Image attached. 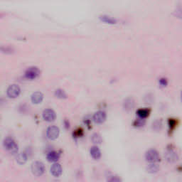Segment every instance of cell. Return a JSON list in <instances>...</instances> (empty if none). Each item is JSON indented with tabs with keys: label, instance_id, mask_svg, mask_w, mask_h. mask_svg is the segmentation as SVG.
Segmentation results:
<instances>
[{
	"label": "cell",
	"instance_id": "6da1fadb",
	"mask_svg": "<svg viewBox=\"0 0 182 182\" xmlns=\"http://www.w3.org/2000/svg\"><path fill=\"white\" fill-rule=\"evenodd\" d=\"M46 169L43 163L41 161H34L32 164V174L36 177H41L44 174Z\"/></svg>",
	"mask_w": 182,
	"mask_h": 182
},
{
	"label": "cell",
	"instance_id": "7a4b0ae2",
	"mask_svg": "<svg viewBox=\"0 0 182 182\" xmlns=\"http://www.w3.org/2000/svg\"><path fill=\"white\" fill-rule=\"evenodd\" d=\"M4 147L7 150L12 153H16L18 151V145L16 144L15 141L12 138L7 137L4 140Z\"/></svg>",
	"mask_w": 182,
	"mask_h": 182
},
{
	"label": "cell",
	"instance_id": "3957f363",
	"mask_svg": "<svg viewBox=\"0 0 182 182\" xmlns=\"http://www.w3.org/2000/svg\"><path fill=\"white\" fill-rule=\"evenodd\" d=\"M145 158L147 161H149L151 163H156L160 161L159 155L157 151L155 149H150L146 152Z\"/></svg>",
	"mask_w": 182,
	"mask_h": 182
},
{
	"label": "cell",
	"instance_id": "277c9868",
	"mask_svg": "<svg viewBox=\"0 0 182 182\" xmlns=\"http://www.w3.org/2000/svg\"><path fill=\"white\" fill-rule=\"evenodd\" d=\"M60 134V130L59 128L56 126H51L46 130V135L47 137L49 139L51 140H54V139H57Z\"/></svg>",
	"mask_w": 182,
	"mask_h": 182
},
{
	"label": "cell",
	"instance_id": "5b68a950",
	"mask_svg": "<svg viewBox=\"0 0 182 182\" xmlns=\"http://www.w3.org/2000/svg\"><path fill=\"white\" fill-rule=\"evenodd\" d=\"M20 93H21V89H20L19 86L16 84L11 85L7 91V95L11 98H15L18 97Z\"/></svg>",
	"mask_w": 182,
	"mask_h": 182
},
{
	"label": "cell",
	"instance_id": "8992f818",
	"mask_svg": "<svg viewBox=\"0 0 182 182\" xmlns=\"http://www.w3.org/2000/svg\"><path fill=\"white\" fill-rule=\"evenodd\" d=\"M39 73L40 72L38 68H36V67H31V68H28L26 71V72H25V76H26V78L33 80V79L36 78Z\"/></svg>",
	"mask_w": 182,
	"mask_h": 182
},
{
	"label": "cell",
	"instance_id": "52a82bcc",
	"mask_svg": "<svg viewBox=\"0 0 182 182\" xmlns=\"http://www.w3.org/2000/svg\"><path fill=\"white\" fill-rule=\"evenodd\" d=\"M43 117L47 122H54L56 120V115L55 112L51 109H46L43 113Z\"/></svg>",
	"mask_w": 182,
	"mask_h": 182
},
{
	"label": "cell",
	"instance_id": "ba28073f",
	"mask_svg": "<svg viewBox=\"0 0 182 182\" xmlns=\"http://www.w3.org/2000/svg\"><path fill=\"white\" fill-rule=\"evenodd\" d=\"M93 120H94L95 122L98 124H102L106 120V114L105 112L103 111H98L93 115Z\"/></svg>",
	"mask_w": 182,
	"mask_h": 182
},
{
	"label": "cell",
	"instance_id": "9c48e42d",
	"mask_svg": "<svg viewBox=\"0 0 182 182\" xmlns=\"http://www.w3.org/2000/svg\"><path fill=\"white\" fill-rule=\"evenodd\" d=\"M164 157L166 160L170 163H174L178 160V155L173 150H167L164 154Z\"/></svg>",
	"mask_w": 182,
	"mask_h": 182
},
{
	"label": "cell",
	"instance_id": "30bf717a",
	"mask_svg": "<svg viewBox=\"0 0 182 182\" xmlns=\"http://www.w3.org/2000/svg\"><path fill=\"white\" fill-rule=\"evenodd\" d=\"M62 167L60 164L55 163L51 167V173L54 177H59L62 174Z\"/></svg>",
	"mask_w": 182,
	"mask_h": 182
},
{
	"label": "cell",
	"instance_id": "8fae6325",
	"mask_svg": "<svg viewBox=\"0 0 182 182\" xmlns=\"http://www.w3.org/2000/svg\"><path fill=\"white\" fill-rule=\"evenodd\" d=\"M60 159V154L58 152L52 151L47 155V159L50 162H56Z\"/></svg>",
	"mask_w": 182,
	"mask_h": 182
},
{
	"label": "cell",
	"instance_id": "7c38bea8",
	"mask_svg": "<svg viewBox=\"0 0 182 182\" xmlns=\"http://www.w3.org/2000/svg\"><path fill=\"white\" fill-rule=\"evenodd\" d=\"M43 95L41 92H36L32 94V101L34 104H39L41 103L43 100Z\"/></svg>",
	"mask_w": 182,
	"mask_h": 182
},
{
	"label": "cell",
	"instance_id": "4fadbf2b",
	"mask_svg": "<svg viewBox=\"0 0 182 182\" xmlns=\"http://www.w3.org/2000/svg\"><path fill=\"white\" fill-rule=\"evenodd\" d=\"M90 154H91V156L95 160L99 159L101 157L100 150V149L98 147H96V146L91 147V150H90Z\"/></svg>",
	"mask_w": 182,
	"mask_h": 182
},
{
	"label": "cell",
	"instance_id": "5bb4252c",
	"mask_svg": "<svg viewBox=\"0 0 182 182\" xmlns=\"http://www.w3.org/2000/svg\"><path fill=\"white\" fill-rule=\"evenodd\" d=\"M149 114H150V110L147 108H141L137 111V115L140 119H145L149 117Z\"/></svg>",
	"mask_w": 182,
	"mask_h": 182
},
{
	"label": "cell",
	"instance_id": "9a60e30c",
	"mask_svg": "<svg viewBox=\"0 0 182 182\" xmlns=\"http://www.w3.org/2000/svg\"><path fill=\"white\" fill-rule=\"evenodd\" d=\"M135 106V101L133 98H127L124 102V108L127 111L132 110Z\"/></svg>",
	"mask_w": 182,
	"mask_h": 182
},
{
	"label": "cell",
	"instance_id": "2e32d148",
	"mask_svg": "<svg viewBox=\"0 0 182 182\" xmlns=\"http://www.w3.org/2000/svg\"><path fill=\"white\" fill-rule=\"evenodd\" d=\"M147 172L150 174H155L158 172L159 167L158 164H155V163H151L148 166H147Z\"/></svg>",
	"mask_w": 182,
	"mask_h": 182
},
{
	"label": "cell",
	"instance_id": "e0dca14e",
	"mask_svg": "<svg viewBox=\"0 0 182 182\" xmlns=\"http://www.w3.org/2000/svg\"><path fill=\"white\" fill-rule=\"evenodd\" d=\"M27 161V156L24 152H21L16 157V161L19 164H24Z\"/></svg>",
	"mask_w": 182,
	"mask_h": 182
},
{
	"label": "cell",
	"instance_id": "ac0fdd59",
	"mask_svg": "<svg viewBox=\"0 0 182 182\" xmlns=\"http://www.w3.org/2000/svg\"><path fill=\"white\" fill-rule=\"evenodd\" d=\"M100 19H101V21H104L105 23H108V24H116L117 21L115 19L112 18V17L108 16H100Z\"/></svg>",
	"mask_w": 182,
	"mask_h": 182
},
{
	"label": "cell",
	"instance_id": "d6986e66",
	"mask_svg": "<svg viewBox=\"0 0 182 182\" xmlns=\"http://www.w3.org/2000/svg\"><path fill=\"white\" fill-rule=\"evenodd\" d=\"M92 141H93V142L95 143V144H101V142L102 141V139L99 134L95 133L93 134V136H92Z\"/></svg>",
	"mask_w": 182,
	"mask_h": 182
},
{
	"label": "cell",
	"instance_id": "ffe728a7",
	"mask_svg": "<svg viewBox=\"0 0 182 182\" xmlns=\"http://www.w3.org/2000/svg\"><path fill=\"white\" fill-rule=\"evenodd\" d=\"M107 182H122L120 177L117 176H111L108 179Z\"/></svg>",
	"mask_w": 182,
	"mask_h": 182
},
{
	"label": "cell",
	"instance_id": "44dd1931",
	"mask_svg": "<svg viewBox=\"0 0 182 182\" xmlns=\"http://www.w3.org/2000/svg\"><path fill=\"white\" fill-rule=\"evenodd\" d=\"M55 95L59 98H66V94L65 93V92L60 89L56 91Z\"/></svg>",
	"mask_w": 182,
	"mask_h": 182
},
{
	"label": "cell",
	"instance_id": "7402d4cb",
	"mask_svg": "<svg viewBox=\"0 0 182 182\" xmlns=\"http://www.w3.org/2000/svg\"><path fill=\"white\" fill-rule=\"evenodd\" d=\"M144 124V121L143 119H138L136 121H135V126H143V124Z\"/></svg>",
	"mask_w": 182,
	"mask_h": 182
},
{
	"label": "cell",
	"instance_id": "603a6c76",
	"mask_svg": "<svg viewBox=\"0 0 182 182\" xmlns=\"http://www.w3.org/2000/svg\"><path fill=\"white\" fill-rule=\"evenodd\" d=\"M159 83H160V84H161V85H163V86H166V85H167V81H166V80L165 78L160 79Z\"/></svg>",
	"mask_w": 182,
	"mask_h": 182
},
{
	"label": "cell",
	"instance_id": "cb8c5ba5",
	"mask_svg": "<svg viewBox=\"0 0 182 182\" xmlns=\"http://www.w3.org/2000/svg\"><path fill=\"white\" fill-rule=\"evenodd\" d=\"M169 126H172V127H174L176 125V120H174V119H170L169 121Z\"/></svg>",
	"mask_w": 182,
	"mask_h": 182
}]
</instances>
